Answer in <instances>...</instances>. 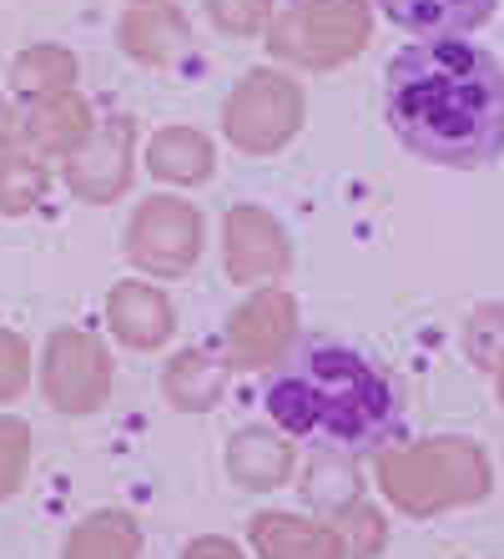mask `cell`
<instances>
[{
  "instance_id": "cell-10",
  "label": "cell",
  "mask_w": 504,
  "mask_h": 559,
  "mask_svg": "<svg viewBox=\"0 0 504 559\" xmlns=\"http://www.w3.org/2000/svg\"><path fill=\"white\" fill-rule=\"evenodd\" d=\"M297 333V302L288 287H258L253 298L237 302L227 318V364L233 368H268L283 364Z\"/></svg>"
},
{
  "instance_id": "cell-18",
  "label": "cell",
  "mask_w": 504,
  "mask_h": 559,
  "mask_svg": "<svg viewBox=\"0 0 504 559\" xmlns=\"http://www.w3.org/2000/svg\"><path fill=\"white\" fill-rule=\"evenodd\" d=\"M227 373H233L227 358H212L202 348H181L162 368V393H167V404L181 408V414H208V408H218L222 393H227Z\"/></svg>"
},
{
  "instance_id": "cell-28",
  "label": "cell",
  "mask_w": 504,
  "mask_h": 559,
  "mask_svg": "<svg viewBox=\"0 0 504 559\" xmlns=\"http://www.w3.org/2000/svg\"><path fill=\"white\" fill-rule=\"evenodd\" d=\"M26 146V131H21V106L11 96H0V152H15Z\"/></svg>"
},
{
  "instance_id": "cell-5",
  "label": "cell",
  "mask_w": 504,
  "mask_h": 559,
  "mask_svg": "<svg viewBox=\"0 0 504 559\" xmlns=\"http://www.w3.org/2000/svg\"><path fill=\"white\" fill-rule=\"evenodd\" d=\"M303 127V86L283 71H247L233 86V96L222 102V131L227 142L247 156H272L283 152Z\"/></svg>"
},
{
  "instance_id": "cell-23",
  "label": "cell",
  "mask_w": 504,
  "mask_h": 559,
  "mask_svg": "<svg viewBox=\"0 0 504 559\" xmlns=\"http://www.w3.org/2000/svg\"><path fill=\"white\" fill-rule=\"evenodd\" d=\"M212 15V26L222 36H237V40H253V36H268L272 26V0H202Z\"/></svg>"
},
{
  "instance_id": "cell-6",
  "label": "cell",
  "mask_w": 504,
  "mask_h": 559,
  "mask_svg": "<svg viewBox=\"0 0 504 559\" xmlns=\"http://www.w3.org/2000/svg\"><path fill=\"white\" fill-rule=\"evenodd\" d=\"M202 258V212L181 197H146L127 222V262L146 277H187Z\"/></svg>"
},
{
  "instance_id": "cell-22",
  "label": "cell",
  "mask_w": 504,
  "mask_h": 559,
  "mask_svg": "<svg viewBox=\"0 0 504 559\" xmlns=\"http://www.w3.org/2000/svg\"><path fill=\"white\" fill-rule=\"evenodd\" d=\"M26 474H31V424L0 414V499L21 495Z\"/></svg>"
},
{
  "instance_id": "cell-21",
  "label": "cell",
  "mask_w": 504,
  "mask_h": 559,
  "mask_svg": "<svg viewBox=\"0 0 504 559\" xmlns=\"http://www.w3.org/2000/svg\"><path fill=\"white\" fill-rule=\"evenodd\" d=\"M51 187V171L36 152L15 146V152H0V217H26L40 197Z\"/></svg>"
},
{
  "instance_id": "cell-3",
  "label": "cell",
  "mask_w": 504,
  "mask_h": 559,
  "mask_svg": "<svg viewBox=\"0 0 504 559\" xmlns=\"http://www.w3.org/2000/svg\"><path fill=\"white\" fill-rule=\"evenodd\" d=\"M378 479L384 495L399 509H429L449 504V499H474L484 489V459L459 439H439V443H419V449H388L378 459Z\"/></svg>"
},
{
  "instance_id": "cell-11",
  "label": "cell",
  "mask_w": 504,
  "mask_h": 559,
  "mask_svg": "<svg viewBox=\"0 0 504 559\" xmlns=\"http://www.w3.org/2000/svg\"><path fill=\"white\" fill-rule=\"evenodd\" d=\"M106 328L117 333V343L137 353H156L172 338L177 328V312H172V298L152 283H117L106 293Z\"/></svg>"
},
{
  "instance_id": "cell-4",
  "label": "cell",
  "mask_w": 504,
  "mask_h": 559,
  "mask_svg": "<svg viewBox=\"0 0 504 559\" xmlns=\"http://www.w3.org/2000/svg\"><path fill=\"white\" fill-rule=\"evenodd\" d=\"M368 40V5L363 0H303L293 11L272 15L268 51L303 71H328L363 51Z\"/></svg>"
},
{
  "instance_id": "cell-15",
  "label": "cell",
  "mask_w": 504,
  "mask_h": 559,
  "mask_svg": "<svg viewBox=\"0 0 504 559\" xmlns=\"http://www.w3.org/2000/svg\"><path fill=\"white\" fill-rule=\"evenodd\" d=\"M227 474H233L243 489H258V495L283 489V484L293 479V439L278 429H262V424L237 429L233 439H227Z\"/></svg>"
},
{
  "instance_id": "cell-2",
  "label": "cell",
  "mask_w": 504,
  "mask_h": 559,
  "mask_svg": "<svg viewBox=\"0 0 504 559\" xmlns=\"http://www.w3.org/2000/svg\"><path fill=\"white\" fill-rule=\"evenodd\" d=\"M268 418L297 443L324 454L384 449L403 429V404L394 378L343 343H308L268 383Z\"/></svg>"
},
{
  "instance_id": "cell-17",
  "label": "cell",
  "mask_w": 504,
  "mask_h": 559,
  "mask_svg": "<svg viewBox=\"0 0 504 559\" xmlns=\"http://www.w3.org/2000/svg\"><path fill=\"white\" fill-rule=\"evenodd\" d=\"M374 5L399 31L429 40V36H469V31H479L500 0H374Z\"/></svg>"
},
{
  "instance_id": "cell-12",
  "label": "cell",
  "mask_w": 504,
  "mask_h": 559,
  "mask_svg": "<svg viewBox=\"0 0 504 559\" xmlns=\"http://www.w3.org/2000/svg\"><path fill=\"white\" fill-rule=\"evenodd\" d=\"M96 117H91V102L81 92H56V96H36V102L21 106V131H26V146L36 156H71L81 142L91 136Z\"/></svg>"
},
{
  "instance_id": "cell-9",
  "label": "cell",
  "mask_w": 504,
  "mask_h": 559,
  "mask_svg": "<svg viewBox=\"0 0 504 559\" xmlns=\"http://www.w3.org/2000/svg\"><path fill=\"white\" fill-rule=\"evenodd\" d=\"M222 267L243 287H268L278 277H288L293 273V242H288L283 222L268 207H253V202L233 207L222 217Z\"/></svg>"
},
{
  "instance_id": "cell-14",
  "label": "cell",
  "mask_w": 504,
  "mask_h": 559,
  "mask_svg": "<svg viewBox=\"0 0 504 559\" xmlns=\"http://www.w3.org/2000/svg\"><path fill=\"white\" fill-rule=\"evenodd\" d=\"M121 51L142 66H177L181 56L192 51V31H187V15L162 0V5H131L121 15Z\"/></svg>"
},
{
  "instance_id": "cell-13",
  "label": "cell",
  "mask_w": 504,
  "mask_h": 559,
  "mask_svg": "<svg viewBox=\"0 0 504 559\" xmlns=\"http://www.w3.org/2000/svg\"><path fill=\"white\" fill-rule=\"evenodd\" d=\"M247 534H253V555L258 559H349L343 530L297 520V514H288V509H268V514H258Z\"/></svg>"
},
{
  "instance_id": "cell-27",
  "label": "cell",
  "mask_w": 504,
  "mask_h": 559,
  "mask_svg": "<svg viewBox=\"0 0 504 559\" xmlns=\"http://www.w3.org/2000/svg\"><path fill=\"white\" fill-rule=\"evenodd\" d=\"M181 559H247V555L233 545V539H222V534H202V539L187 545V555Z\"/></svg>"
},
{
  "instance_id": "cell-16",
  "label": "cell",
  "mask_w": 504,
  "mask_h": 559,
  "mask_svg": "<svg viewBox=\"0 0 504 559\" xmlns=\"http://www.w3.org/2000/svg\"><path fill=\"white\" fill-rule=\"evenodd\" d=\"M146 171L172 187H202L218 171V146L197 127H162L146 142Z\"/></svg>"
},
{
  "instance_id": "cell-25",
  "label": "cell",
  "mask_w": 504,
  "mask_h": 559,
  "mask_svg": "<svg viewBox=\"0 0 504 559\" xmlns=\"http://www.w3.org/2000/svg\"><path fill=\"white\" fill-rule=\"evenodd\" d=\"M31 383V343L21 333H5L0 328V404L21 399Z\"/></svg>"
},
{
  "instance_id": "cell-26",
  "label": "cell",
  "mask_w": 504,
  "mask_h": 559,
  "mask_svg": "<svg viewBox=\"0 0 504 559\" xmlns=\"http://www.w3.org/2000/svg\"><path fill=\"white\" fill-rule=\"evenodd\" d=\"M353 534H359V539H353L349 545V555H368V549H378L384 545V520H378L374 509H359V514H353Z\"/></svg>"
},
{
  "instance_id": "cell-24",
  "label": "cell",
  "mask_w": 504,
  "mask_h": 559,
  "mask_svg": "<svg viewBox=\"0 0 504 559\" xmlns=\"http://www.w3.org/2000/svg\"><path fill=\"white\" fill-rule=\"evenodd\" d=\"M308 499L318 509H328V514H338V509H349L353 499H359V484H353V468L349 459H318V464L308 468Z\"/></svg>"
},
{
  "instance_id": "cell-20",
  "label": "cell",
  "mask_w": 504,
  "mask_h": 559,
  "mask_svg": "<svg viewBox=\"0 0 504 559\" xmlns=\"http://www.w3.org/2000/svg\"><path fill=\"white\" fill-rule=\"evenodd\" d=\"M11 92L36 102V96L77 92V56L66 46H26L11 61Z\"/></svg>"
},
{
  "instance_id": "cell-7",
  "label": "cell",
  "mask_w": 504,
  "mask_h": 559,
  "mask_svg": "<svg viewBox=\"0 0 504 559\" xmlns=\"http://www.w3.org/2000/svg\"><path fill=\"white\" fill-rule=\"evenodd\" d=\"M40 393L61 414H96L112 399V353L86 328H56L40 358Z\"/></svg>"
},
{
  "instance_id": "cell-29",
  "label": "cell",
  "mask_w": 504,
  "mask_h": 559,
  "mask_svg": "<svg viewBox=\"0 0 504 559\" xmlns=\"http://www.w3.org/2000/svg\"><path fill=\"white\" fill-rule=\"evenodd\" d=\"M131 5H162V0H131Z\"/></svg>"
},
{
  "instance_id": "cell-19",
  "label": "cell",
  "mask_w": 504,
  "mask_h": 559,
  "mask_svg": "<svg viewBox=\"0 0 504 559\" xmlns=\"http://www.w3.org/2000/svg\"><path fill=\"white\" fill-rule=\"evenodd\" d=\"M142 555V524L121 509H96L71 524L61 559H137Z\"/></svg>"
},
{
  "instance_id": "cell-8",
  "label": "cell",
  "mask_w": 504,
  "mask_h": 559,
  "mask_svg": "<svg viewBox=\"0 0 504 559\" xmlns=\"http://www.w3.org/2000/svg\"><path fill=\"white\" fill-rule=\"evenodd\" d=\"M61 177L91 207L121 202L131 192V177H137V121L131 117L96 121L86 142L61 162Z\"/></svg>"
},
{
  "instance_id": "cell-1",
  "label": "cell",
  "mask_w": 504,
  "mask_h": 559,
  "mask_svg": "<svg viewBox=\"0 0 504 559\" xmlns=\"http://www.w3.org/2000/svg\"><path fill=\"white\" fill-rule=\"evenodd\" d=\"M384 117L429 167H490L504 156V66L465 36L414 40L388 61Z\"/></svg>"
}]
</instances>
